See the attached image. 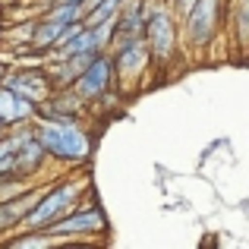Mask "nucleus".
<instances>
[{
    "instance_id": "nucleus-10",
    "label": "nucleus",
    "mask_w": 249,
    "mask_h": 249,
    "mask_svg": "<svg viewBox=\"0 0 249 249\" xmlns=\"http://www.w3.org/2000/svg\"><path fill=\"white\" fill-rule=\"evenodd\" d=\"M35 117H38V104L35 101H29V98H22L19 91L0 85V123H3L6 129L16 126V123L35 120Z\"/></svg>"
},
{
    "instance_id": "nucleus-3",
    "label": "nucleus",
    "mask_w": 249,
    "mask_h": 249,
    "mask_svg": "<svg viewBox=\"0 0 249 249\" xmlns=\"http://www.w3.org/2000/svg\"><path fill=\"white\" fill-rule=\"evenodd\" d=\"M224 0H193V6L180 16V41L189 54H205L214 48L224 22Z\"/></svg>"
},
{
    "instance_id": "nucleus-15",
    "label": "nucleus",
    "mask_w": 249,
    "mask_h": 249,
    "mask_svg": "<svg viewBox=\"0 0 249 249\" xmlns=\"http://www.w3.org/2000/svg\"><path fill=\"white\" fill-rule=\"evenodd\" d=\"M126 3V0H98L91 10H85L82 22L85 25H98V22H107V19H114L117 13H120V6Z\"/></svg>"
},
{
    "instance_id": "nucleus-4",
    "label": "nucleus",
    "mask_w": 249,
    "mask_h": 249,
    "mask_svg": "<svg viewBox=\"0 0 249 249\" xmlns=\"http://www.w3.org/2000/svg\"><path fill=\"white\" fill-rule=\"evenodd\" d=\"M145 44L152 51L155 67H170L180 51V16L167 0H148L145 10Z\"/></svg>"
},
{
    "instance_id": "nucleus-9",
    "label": "nucleus",
    "mask_w": 249,
    "mask_h": 249,
    "mask_svg": "<svg viewBox=\"0 0 249 249\" xmlns=\"http://www.w3.org/2000/svg\"><path fill=\"white\" fill-rule=\"evenodd\" d=\"M48 167H51V158L44 152V145L38 142V136L16 145V174H22L25 180H38Z\"/></svg>"
},
{
    "instance_id": "nucleus-17",
    "label": "nucleus",
    "mask_w": 249,
    "mask_h": 249,
    "mask_svg": "<svg viewBox=\"0 0 249 249\" xmlns=\"http://www.w3.org/2000/svg\"><path fill=\"white\" fill-rule=\"evenodd\" d=\"M10 67H13L10 60H0V85H3V79H6V73H10Z\"/></svg>"
},
{
    "instance_id": "nucleus-18",
    "label": "nucleus",
    "mask_w": 249,
    "mask_h": 249,
    "mask_svg": "<svg viewBox=\"0 0 249 249\" xmlns=\"http://www.w3.org/2000/svg\"><path fill=\"white\" fill-rule=\"evenodd\" d=\"M3 136H6V126H3V123H0V139H3Z\"/></svg>"
},
{
    "instance_id": "nucleus-7",
    "label": "nucleus",
    "mask_w": 249,
    "mask_h": 249,
    "mask_svg": "<svg viewBox=\"0 0 249 249\" xmlns=\"http://www.w3.org/2000/svg\"><path fill=\"white\" fill-rule=\"evenodd\" d=\"M110 57H114V70H117V89H120V85H142L148 67L155 63L145 38L114 44V48H110Z\"/></svg>"
},
{
    "instance_id": "nucleus-2",
    "label": "nucleus",
    "mask_w": 249,
    "mask_h": 249,
    "mask_svg": "<svg viewBox=\"0 0 249 249\" xmlns=\"http://www.w3.org/2000/svg\"><path fill=\"white\" fill-rule=\"evenodd\" d=\"M89 196V177L70 170L67 177H57L54 183L44 186V193L38 196V202L29 208V214L22 218L25 231H48L54 221H60L63 214H70L76 205Z\"/></svg>"
},
{
    "instance_id": "nucleus-13",
    "label": "nucleus",
    "mask_w": 249,
    "mask_h": 249,
    "mask_svg": "<svg viewBox=\"0 0 249 249\" xmlns=\"http://www.w3.org/2000/svg\"><path fill=\"white\" fill-rule=\"evenodd\" d=\"M44 16L57 19V22H63V25H73V22H82L85 6L82 3H73V0H57L54 6H48V10H44Z\"/></svg>"
},
{
    "instance_id": "nucleus-5",
    "label": "nucleus",
    "mask_w": 249,
    "mask_h": 249,
    "mask_svg": "<svg viewBox=\"0 0 249 249\" xmlns=\"http://www.w3.org/2000/svg\"><path fill=\"white\" fill-rule=\"evenodd\" d=\"M73 89H76V95H79L89 107H95V104L114 98V91H117V70H114V57H110V51L95 54V60L76 76Z\"/></svg>"
},
{
    "instance_id": "nucleus-14",
    "label": "nucleus",
    "mask_w": 249,
    "mask_h": 249,
    "mask_svg": "<svg viewBox=\"0 0 249 249\" xmlns=\"http://www.w3.org/2000/svg\"><path fill=\"white\" fill-rule=\"evenodd\" d=\"M233 10V29H237V44L240 51L249 57V0H237L231 6Z\"/></svg>"
},
{
    "instance_id": "nucleus-16",
    "label": "nucleus",
    "mask_w": 249,
    "mask_h": 249,
    "mask_svg": "<svg viewBox=\"0 0 249 249\" xmlns=\"http://www.w3.org/2000/svg\"><path fill=\"white\" fill-rule=\"evenodd\" d=\"M167 3H170V10H174L177 16H183V13L193 6V0H167Z\"/></svg>"
},
{
    "instance_id": "nucleus-11",
    "label": "nucleus",
    "mask_w": 249,
    "mask_h": 249,
    "mask_svg": "<svg viewBox=\"0 0 249 249\" xmlns=\"http://www.w3.org/2000/svg\"><path fill=\"white\" fill-rule=\"evenodd\" d=\"M67 29H70V25H63V22H57V19L38 13V25H35V38H32V44L41 48V51H48V54H54L57 44L63 41V35H67Z\"/></svg>"
},
{
    "instance_id": "nucleus-12",
    "label": "nucleus",
    "mask_w": 249,
    "mask_h": 249,
    "mask_svg": "<svg viewBox=\"0 0 249 249\" xmlns=\"http://www.w3.org/2000/svg\"><path fill=\"white\" fill-rule=\"evenodd\" d=\"M35 25H38V16H29V19H22V22H6L0 41H3L10 51L19 48V44H32V38H35Z\"/></svg>"
},
{
    "instance_id": "nucleus-1",
    "label": "nucleus",
    "mask_w": 249,
    "mask_h": 249,
    "mask_svg": "<svg viewBox=\"0 0 249 249\" xmlns=\"http://www.w3.org/2000/svg\"><path fill=\"white\" fill-rule=\"evenodd\" d=\"M35 136L44 145L51 164L63 170H82L91 161L95 142L82 120H44L35 117Z\"/></svg>"
},
{
    "instance_id": "nucleus-6",
    "label": "nucleus",
    "mask_w": 249,
    "mask_h": 249,
    "mask_svg": "<svg viewBox=\"0 0 249 249\" xmlns=\"http://www.w3.org/2000/svg\"><path fill=\"white\" fill-rule=\"evenodd\" d=\"M110 224L104 218L101 205H98L91 196H85L79 205L73 208L70 214H63L60 221L48 227V233L54 240H70V237H98V233H107Z\"/></svg>"
},
{
    "instance_id": "nucleus-8",
    "label": "nucleus",
    "mask_w": 249,
    "mask_h": 249,
    "mask_svg": "<svg viewBox=\"0 0 249 249\" xmlns=\"http://www.w3.org/2000/svg\"><path fill=\"white\" fill-rule=\"evenodd\" d=\"M3 85L13 89V91H19L22 98H29V101H35V104H41L44 98L54 91V82H51L44 63H13Z\"/></svg>"
}]
</instances>
